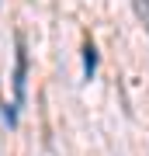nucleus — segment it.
Wrapping results in <instances>:
<instances>
[{"mask_svg":"<svg viewBox=\"0 0 149 156\" xmlns=\"http://www.w3.org/2000/svg\"><path fill=\"white\" fill-rule=\"evenodd\" d=\"M94 73H97V45L87 42V45H83V76L94 80Z\"/></svg>","mask_w":149,"mask_h":156,"instance_id":"f03ea898","label":"nucleus"},{"mask_svg":"<svg viewBox=\"0 0 149 156\" xmlns=\"http://www.w3.org/2000/svg\"><path fill=\"white\" fill-rule=\"evenodd\" d=\"M135 4V14H139V21L146 24V35H149V0H132Z\"/></svg>","mask_w":149,"mask_h":156,"instance_id":"7ed1b4c3","label":"nucleus"},{"mask_svg":"<svg viewBox=\"0 0 149 156\" xmlns=\"http://www.w3.org/2000/svg\"><path fill=\"white\" fill-rule=\"evenodd\" d=\"M14 108L24 104L28 97V49H24V35H14Z\"/></svg>","mask_w":149,"mask_h":156,"instance_id":"f257e3e1","label":"nucleus"}]
</instances>
